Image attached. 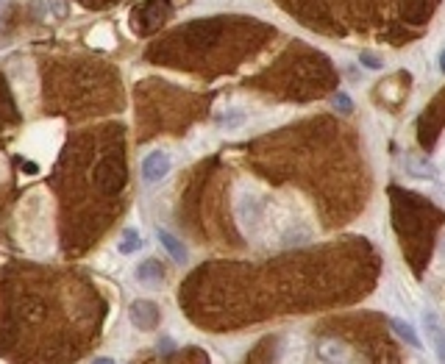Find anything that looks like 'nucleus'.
I'll use <instances>...</instances> for the list:
<instances>
[{
	"instance_id": "12",
	"label": "nucleus",
	"mask_w": 445,
	"mask_h": 364,
	"mask_svg": "<svg viewBox=\"0 0 445 364\" xmlns=\"http://www.w3.org/2000/svg\"><path fill=\"white\" fill-rule=\"evenodd\" d=\"M284 245H301V242H309V231H287V237L281 239Z\"/></svg>"
},
{
	"instance_id": "10",
	"label": "nucleus",
	"mask_w": 445,
	"mask_h": 364,
	"mask_svg": "<svg viewBox=\"0 0 445 364\" xmlns=\"http://www.w3.org/2000/svg\"><path fill=\"white\" fill-rule=\"evenodd\" d=\"M331 103H334V109H337L340 114H351V111H353V100H351V95H345V92H337V95L331 98Z\"/></svg>"
},
{
	"instance_id": "11",
	"label": "nucleus",
	"mask_w": 445,
	"mask_h": 364,
	"mask_svg": "<svg viewBox=\"0 0 445 364\" xmlns=\"http://www.w3.org/2000/svg\"><path fill=\"white\" fill-rule=\"evenodd\" d=\"M320 356H323V358H342L345 350H342L340 342H323V345H320Z\"/></svg>"
},
{
	"instance_id": "7",
	"label": "nucleus",
	"mask_w": 445,
	"mask_h": 364,
	"mask_svg": "<svg viewBox=\"0 0 445 364\" xmlns=\"http://www.w3.org/2000/svg\"><path fill=\"white\" fill-rule=\"evenodd\" d=\"M162 275H165V270H162V264L156 261V259H147V261H142L139 267H136V278L142 281V283H159L162 281Z\"/></svg>"
},
{
	"instance_id": "1",
	"label": "nucleus",
	"mask_w": 445,
	"mask_h": 364,
	"mask_svg": "<svg viewBox=\"0 0 445 364\" xmlns=\"http://www.w3.org/2000/svg\"><path fill=\"white\" fill-rule=\"evenodd\" d=\"M139 170H142V181H145V184H159L162 178L170 175V170H173V156H170L167 151H151V153L142 159Z\"/></svg>"
},
{
	"instance_id": "5",
	"label": "nucleus",
	"mask_w": 445,
	"mask_h": 364,
	"mask_svg": "<svg viewBox=\"0 0 445 364\" xmlns=\"http://www.w3.org/2000/svg\"><path fill=\"white\" fill-rule=\"evenodd\" d=\"M156 237H159L162 248L170 253V259H173V261H178V264H184V261H187V256H189V253H187L184 242H181L176 234H170L167 228H159V231H156Z\"/></svg>"
},
{
	"instance_id": "15",
	"label": "nucleus",
	"mask_w": 445,
	"mask_h": 364,
	"mask_svg": "<svg viewBox=\"0 0 445 364\" xmlns=\"http://www.w3.org/2000/svg\"><path fill=\"white\" fill-rule=\"evenodd\" d=\"M439 253L445 256V237H442V242H439Z\"/></svg>"
},
{
	"instance_id": "14",
	"label": "nucleus",
	"mask_w": 445,
	"mask_h": 364,
	"mask_svg": "<svg viewBox=\"0 0 445 364\" xmlns=\"http://www.w3.org/2000/svg\"><path fill=\"white\" fill-rule=\"evenodd\" d=\"M439 69H442V72H445V50H442V53H439Z\"/></svg>"
},
{
	"instance_id": "4",
	"label": "nucleus",
	"mask_w": 445,
	"mask_h": 364,
	"mask_svg": "<svg viewBox=\"0 0 445 364\" xmlns=\"http://www.w3.org/2000/svg\"><path fill=\"white\" fill-rule=\"evenodd\" d=\"M404 170H406L409 175H415V178H426V181H434V178H437V167H434L428 159L415 156V153H406V156H404Z\"/></svg>"
},
{
	"instance_id": "3",
	"label": "nucleus",
	"mask_w": 445,
	"mask_h": 364,
	"mask_svg": "<svg viewBox=\"0 0 445 364\" xmlns=\"http://www.w3.org/2000/svg\"><path fill=\"white\" fill-rule=\"evenodd\" d=\"M420 323H423V334L428 336V342H431L437 358L445 361V323H442L439 314L431 312V309H423V312H420Z\"/></svg>"
},
{
	"instance_id": "9",
	"label": "nucleus",
	"mask_w": 445,
	"mask_h": 364,
	"mask_svg": "<svg viewBox=\"0 0 445 364\" xmlns=\"http://www.w3.org/2000/svg\"><path fill=\"white\" fill-rule=\"evenodd\" d=\"M359 64L367 67V69H382L384 67V58L376 56V53H370V50H364V53H359Z\"/></svg>"
},
{
	"instance_id": "2",
	"label": "nucleus",
	"mask_w": 445,
	"mask_h": 364,
	"mask_svg": "<svg viewBox=\"0 0 445 364\" xmlns=\"http://www.w3.org/2000/svg\"><path fill=\"white\" fill-rule=\"evenodd\" d=\"M128 320H131V325L139 328V331H151V328L159 325L162 309H159V303H154V301L139 298V301H134V303L128 306Z\"/></svg>"
},
{
	"instance_id": "8",
	"label": "nucleus",
	"mask_w": 445,
	"mask_h": 364,
	"mask_svg": "<svg viewBox=\"0 0 445 364\" xmlns=\"http://www.w3.org/2000/svg\"><path fill=\"white\" fill-rule=\"evenodd\" d=\"M142 248V237L136 234V228H125L123 231V239H120V245H117V250L123 253V256H131V253H136Z\"/></svg>"
},
{
	"instance_id": "13",
	"label": "nucleus",
	"mask_w": 445,
	"mask_h": 364,
	"mask_svg": "<svg viewBox=\"0 0 445 364\" xmlns=\"http://www.w3.org/2000/svg\"><path fill=\"white\" fill-rule=\"evenodd\" d=\"M159 350H162V353L173 350V339H162V342H159Z\"/></svg>"
},
{
	"instance_id": "6",
	"label": "nucleus",
	"mask_w": 445,
	"mask_h": 364,
	"mask_svg": "<svg viewBox=\"0 0 445 364\" xmlns=\"http://www.w3.org/2000/svg\"><path fill=\"white\" fill-rule=\"evenodd\" d=\"M390 325H393V331H395V336H398L401 342H406L409 347H420V336H417V331H415L412 323H406V320H401V317H393Z\"/></svg>"
}]
</instances>
